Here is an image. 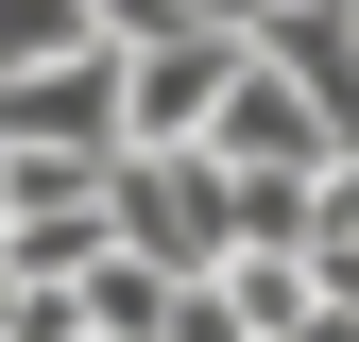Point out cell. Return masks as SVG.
Masks as SVG:
<instances>
[{"instance_id": "cell-3", "label": "cell", "mask_w": 359, "mask_h": 342, "mask_svg": "<svg viewBox=\"0 0 359 342\" xmlns=\"http://www.w3.org/2000/svg\"><path fill=\"white\" fill-rule=\"evenodd\" d=\"M0 154H69V171H103V154H120V52L18 69V86H0Z\"/></svg>"}, {"instance_id": "cell-1", "label": "cell", "mask_w": 359, "mask_h": 342, "mask_svg": "<svg viewBox=\"0 0 359 342\" xmlns=\"http://www.w3.org/2000/svg\"><path fill=\"white\" fill-rule=\"evenodd\" d=\"M103 223H120V256H154V274H222V256H240V171L222 154H120Z\"/></svg>"}, {"instance_id": "cell-2", "label": "cell", "mask_w": 359, "mask_h": 342, "mask_svg": "<svg viewBox=\"0 0 359 342\" xmlns=\"http://www.w3.org/2000/svg\"><path fill=\"white\" fill-rule=\"evenodd\" d=\"M240 69H257V34H137L120 52V154H205Z\"/></svg>"}, {"instance_id": "cell-5", "label": "cell", "mask_w": 359, "mask_h": 342, "mask_svg": "<svg viewBox=\"0 0 359 342\" xmlns=\"http://www.w3.org/2000/svg\"><path fill=\"white\" fill-rule=\"evenodd\" d=\"M69 52H103V0H0V86H18V69H69Z\"/></svg>"}, {"instance_id": "cell-4", "label": "cell", "mask_w": 359, "mask_h": 342, "mask_svg": "<svg viewBox=\"0 0 359 342\" xmlns=\"http://www.w3.org/2000/svg\"><path fill=\"white\" fill-rule=\"evenodd\" d=\"M205 154L240 171V189H325V120H308V103H291L274 69H240V86H222V120H205Z\"/></svg>"}]
</instances>
